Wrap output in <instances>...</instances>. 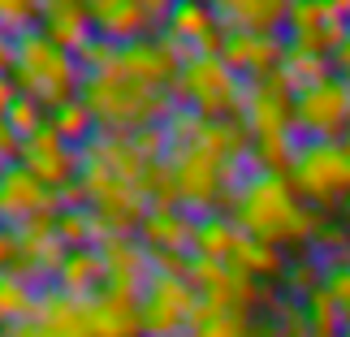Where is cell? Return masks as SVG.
Listing matches in <instances>:
<instances>
[{
    "label": "cell",
    "mask_w": 350,
    "mask_h": 337,
    "mask_svg": "<svg viewBox=\"0 0 350 337\" xmlns=\"http://www.w3.org/2000/svg\"><path fill=\"white\" fill-rule=\"evenodd\" d=\"M230 217L238 229L273 242V247H303V242H316L320 234V208L303 204L294 195V186L286 173H251L247 186L234 195Z\"/></svg>",
    "instance_id": "cell-1"
},
{
    "label": "cell",
    "mask_w": 350,
    "mask_h": 337,
    "mask_svg": "<svg viewBox=\"0 0 350 337\" xmlns=\"http://www.w3.org/2000/svg\"><path fill=\"white\" fill-rule=\"evenodd\" d=\"M9 78L18 83L22 96H35L44 104V113L52 109H65L70 100L83 96V65H78L74 52H65L61 44H52V39L39 31H26L13 39V70Z\"/></svg>",
    "instance_id": "cell-2"
},
{
    "label": "cell",
    "mask_w": 350,
    "mask_h": 337,
    "mask_svg": "<svg viewBox=\"0 0 350 337\" xmlns=\"http://www.w3.org/2000/svg\"><path fill=\"white\" fill-rule=\"evenodd\" d=\"M83 100L96 113L100 130L134 134L139 126H165V117L178 109L169 87H143L121 74H83Z\"/></svg>",
    "instance_id": "cell-3"
},
{
    "label": "cell",
    "mask_w": 350,
    "mask_h": 337,
    "mask_svg": "<svg viewBox=\"0 0 350 337\" xmlns=\"http://www.w3.org/2000/svg\"><path fill=\"white\" fill-rule=\"evenodd\" d=\"M173 100L195 109L204 121H230L242 117L247 100V78H238L221 57H191L173 78Z\"/></svg>",
    "instance_id": "cell-4"
},
{
    "label": "cell",
    "mask_w": 350,
    "mask_h": 337,
    "mask_svg": "<svg viewBox=\"0 0 350 337\" xmlns=\"http://www.w3.org/2000/svg\"><path fill=\"white\" fill-rule=\"evenodd\" d=\"M286 178L294 195L312 208H333L338 199H350V143L303 139Z\"/></svg>",
    "instance_id": "cell-5"
},
{
    "label": "cell",
    "mask_w": 350,
    "mask_h": 337,
    "mask_svg": "<svg viewBox=\"0 0 350 337\" xmlns=\"http://www.w3.org/2000/svg\"><path fill=\"white\" fill-rule=\"evenodd\" d=\"M199 307V290L186 277L152 273V281L139 294L143 337H191V316Z\"/></svg>",
    "instance_id": "cell-6"
},
{
    "label": "cell",
    "mask_w": 350,
    "mask_h": 337,
    "mask_svg": "<svg viewBox=\"0 0 350 337\" xmlns=\"http://www.w3.org/2000/svg\"><path fill=\"white\" fill-rule=\"evenodd\" d=\"M169 165L178 178V204L191 217H212L225 208L221 156H212L204 143H191V147H169Z\"/></svg>",
    "instance_id": "cell-7"
},
{
    "label": "cell",
    "mask_w": 350,
    "mask_h": 337,
    "mask_svg": "<svg viewBox=\"0 0 350 337\" xmlns=\"http://www.w3.org/2000/svg\"><path fill=\"white\" fill-rule=\"evenodd\" d=\"M294 130L299 139L320 143H342L350 130V83L333 74L329 83L307 87L294 96Z\"/></svg>",
    "instance_id": "cell-8"
},
{
    "label": "cell",
    "mask_w": 350,
    "mask_h": 337,
    "mask_svg": "<svg viewBox=\"0 0 350 337\" xmlns=\"http://www.w3.org/2000/svg\"><path fill=\"white\" fill-rule=\"evenodd\" d=\"M96 251H100V260H104V273H109V277H104V286L139 299L143 286H147V281H152V273H156L152 251L139 242V234H109Z\"/></svg>",
    "instance_id": "cell-9"
},
{
    "label": "cell",
    "mask_w": 350,
    "mask_h": 337,
    "mask_svg": "<svg viewBox=\"0 0 350 337\" xmlns=\"http://www.w3.org/2000/svg\"><path fill=\"white\" fill-rule=\"evenodd\" d=\"M44 212L61 217V199H57V191H48L44 182H35L22 165H9L5 173H0V225L18 229L22 221L44 217Z\"/></svg>",
    "instance_id": "cell-10"
},
{
    "label": "cell",
    "mask_w": 350,
    "mask_h": 337,
    "mask_svg": "<svg viewBox=\"0 0 350 337\" xmlns=\"http://www.w3.org/2000/svg\"><path fill=\"white\" fill-rule=\"evenodd\" d=\"M286 57V35H251V31H225L221 61L230 65L238 78H260L281 70Z\"/></svg>",
    "instance_id": "cell-11"
},
{
    "label": "cell",
    "mask_w": 350,
    "mask_h": 337,
    "mask_svg": "<svg viewBox=\"0 0 350 337\" xmlns=\"http://www.w3.org/2000/svg\"><path fill=\"white\" fill-rule=\"evenodd\" d=\"M87 9H91V26H96V35L113 39V44H134V39L160 35L156 22H152L147 0H91Z\"/></svg>",
    "instance_id": "cell-12"
},
{
    "label": "cell",
    "mask_w": 350,
    "mask_h": 337,
    "mask_svg": "<svg viewBox=\"0 0 350 337\" xmlns=\"http://www.w3.org/2000/svg\"><path fill=\"white\" fill-rule=\"evenodd\" d=\"M195 229H199V217H191L186 208H147V217L139 221L134 234L147 251L195 255Z\"/></svg>",
    "instance_id": "cell-13"
},
{
    "label": "cell",
    "mask_w": 350,
    "mask_h": 337,
    "mask_svg": "<svg viewBox=\"0 0 350 337\" xmlns=\"http://www.w3.org/2000/svg\"><path fill=\"white\" fill-rule=\"evenodd\" d=\"M87 325H91V337H143L139 299L104 286L87 299Z\"/></svg>",
    "instance_id": "cell-14"
},
{
    "label": "cell",
    "mask_w": 350,
    "mask_h": 337,
    "mask_svg": "<svg viewBox=\"0 0 350 337\" xmlns=\"http://www.w3.org/2000/svg\"><path fill=\"white\" fill-rule=\"evenodd\" d=\"M39 31H44L52 44H61L65 52H74V57L96 39L91 9L78 5V0H39Z\"/></svg>",
    "instance_id": "cell-15"
},
{
    "label": "cell",
    "mask_w": 350,
    "mask_h": 337,
    "mask_svg": "<svg viewBox=\"0 0 350 337\" xmlns=\"http://www.w3.org/2000/svg\"><path fill=\"white\" fill-rule=\"evenodd\" d=\"M286 5L290 0H221L217 26L225 31H251V35H281L286 31Z\"/></svg>",
    "instance_id": "cell-16"
},
{
    "label": "cell",
    "mask_w": 350,
    "mask_h": 337,
    "mask_svg": "<svg viewBox=\"0 0 350 337\" xmlns=\"http://www.w3.org/2000/svg\"><path fill=\"white\" fill-rule=\"evenodd\" d=\"M35 320L48 329V337H91L87 325V299H70L57 286L39 290V312Z\"/></svg>",
    "instance_id": "cell-17"
},
{
    "label": "cell",
    "mask_w": 350,
    "mask_h": 337,
    "mask_svg": "<svg viewBox=\"0 0 350 337\" xmlns=\"http://www.w3.org/2000/svg\"><path fill=\"white\" fill-rule=\"evenodd\" d=\"M104 260H100V251L96 247H78L70 251V260H65V268L57 273V286L61 294H70V299H91L96 290H104Z\"/></svg>",
    "instance_id": "cell-18"
},
{
    "label": "cell",
    "mask_w": 350,
    "mask_h": 337,
    "mask_svg": "<svg viewBox=\"0 0 350 337\" xmlns=\"http://www.w3.org/2000/svg\"><path fill=\"white\" fill-rule=\"evenodd\" d=\"M234 268H242L247 277L255 281H268V277H286V255H281V247H273V242L255 238L242 229L238 234V247H234Z\"/></svg>",
    "instance_id": "cell-19"
},
{
    "label": "cell",
    "mask_w": 350,
    "mask_h": 337,
    "mask_svg": "<svg viewBox=\"0 0 350 337\" xmlns=\"http://www.w3.org/2000/svg\"><path fill=\"white\" fill-rule=\"evenodd\" d=\"M281 78H286V87L299 96V91L307 87H320V83H329L333 74V57H316V52H303V48H294L290 39H286V57H281Z\"/></svg>",
    "instance_id": "cell-20"
},
{
    "label": "cell",
    "mask_w": 350,
    "mask_h": 337,
    "mask_svg": "<svg viewBox=\"0 0 350 337\" xmlns=\"http://www.w3.org/2000/svg\"><path fill=\"white\" fill-rule=\"evenodd\" d=\"M35 312H39V286L5 268L0 273V333L22 325V320H35Z\"/></svg>",
    "instance_id": "cell-21"
},
{
    "label": "cell",
    "mask_w": 350,
    "mask_h": 337,
    "mask_svg": "<svg viewBox=\"0 0 350 337\" xmlns=\"http://www.w3.org/2000/svg\"><path fill=\"white\" fill-rule=\"evenodd\" d=\"M238 234H242V229L234 225L230 212H212V217H199V229H195V255L230 264V260H234V247H238Z\"/></svg>",
    "instance_id": "cell-22"
},
{
    "label": "cell",
    "mask_w": 350,
    "mask_h": 337,
    "mask_svg": "<svg viewBox=\"0 0 350 337\" xmlns=\"http://www.w3.org/2000/svg\"><path fill=\"white\" fill-rule=\"evenodd\" d=\"M208 31H217V9L212 5H195V0H178L169 9V22H165V35H173L178 44H199Z\"/></svg>",
    "instance_id": "cell-23"
},
{
    "label": "cell",
    "mask_w": 350,
    "mask_h": 337,
    "mask_svg": "<svg viewBox=\"0 0 350 337\" xmlns=\"http://www.w3.org/2000/svg\"><path fill=\"white\" fill-rule=\"evenodd\" d=\"M22 169L31 173L35 182H44L48 191H61V186L78 182V173H83V156H78V147H65V152H52V156H26Z\"/></svg>",
    "instance_id": "cell-24"
},
{
    "label": "cell",
    "mask_w": 350,
    "mask_h": 337,
    "mask_svg": "<svg viewBox=\"0 0 350 337\" xmlns=\"http://www.w3.org/2000/svg\"><path fill=\"white\" fill-rule=\"evenodd\" d=\"M139 191H143V199H147L152 208H182V204H178V178H173L169 156H165V160H147Z\"/></svg>",
    "instance_id": "cell-25"
},
{
    "label": "cell",
    "mask_w": 350,
    "mask_h": 337,
    "mask_svg": "<svg viewBox=\"0 0 350 337\" xmlns=\"http://www.w3.org/2000/svg\"><path fill=\"white\" fill-rule=\"evenodd\" d=\"M52 126H57V134H61V139L70 143V147H83V143L91 139V134L100 130V126H96V113L87 109V100H83V96L70 100L65 109L52 113Z\"/></svg>",
    "instance_id": "cell-26"
},
{
    "label": "cell",
    "mask_w": 350,
    "mask_h": 337,
    "mask_svg": "<svg viewBox=\"0 0 350 337\" xmlns=\"http://www.w3.org/2000/svg\"><path fill=\"white\" fill-rule=\"evenodd\" d=\"M325 286V260L320 255H299V260L286 264V281H281V290L290 294V299H307L312 290Z\"/></svg>",
    "instance_id": "cell-27"
},
{
    "label": "cell",
    "mask_w": 350,
    "mask_h": 337,
    "mask_svg": "<svg viewBox=\"0 0 350 337\" xmlns=\"http://www.w3.org/2000/svg\"><path fill=\"white\" fill-rule=\"evenodd\" d=\"M57 238H61L70 251L96 247V212H91V208H70V212H61V217H57Z\"/></svg>",
    "instance_id": "cell-28"
},
{
    "label": "cell",
    "mask_w": 350,
    "mask_h": 337,
    "mask_svg": "<svg viewBox=\"0 0 350 337\" xmlns=\"http://www.w3.org/2000/svg\"><path fill=\"white\" fill-rule=\"evenodd\" d=\"M303 307H307V316H312V329H316V333H333V337H338V333L346 329V316H342L338 299L329 294V286L312 290V294L303 299Z\"/></svg>",
    "instance_id": "cell-29"
},
{
    "label": "cell",
    "mask_w": 350,
    "mask_h": 337,
    "mask_svg": "<svg viewBox=\"0 0 350 337\" xmlns=\"http://www.w3.org/2000/svg\"><path fill=\"white\" fill-rule=\"evenodd\" d=\"M204 130L208 121L199 117L195 109H186V104H178L169 117H165V134H169V147H191V143H204Z\"/></svg>",
    "instance_id": "cell-30"
},
{
    "label": "cell",
    "mask_w": 350,
    "mask_h": 337,
    "mask_svg": "<svg viewBox=\"0 0 350 337\" xmlns=\"http://www.w3.org/2000/svg\"><path fill=\"white\" fill-rule=\"evenodd\" d=\"M329 22V0H290L286 5V35H303Z\"/></svg>",
    "instance_id": "cell-31"
},
{
    "label": "cell",
    "mask_w": 350,
    "mask_h": 337,
    "mask_svg": "<svg viewBox=\"0 0 350 337\" xmlns=\"http://www.w3.org/2000/svg\"><path fill=\"white\" fill-rule=\"evenodd\" d=\"M39 26V0H0V31L5 35H26Z\"/></svg>",
    "instance_id": "cell-32"
},
{
    "label": "cell",
    "mask_w": 350,
    "mask_h": 337,
    "mask_svg": "<svg viewBox=\"0 0 350 337\" xmlns=\"http://www.w3.org/2000/svg\"><path fill=\"white\" fill-rule=\"evenodd\" d=\"M44 121H48V113H44V104H39L35 96H18V104L5 113V126L18 134V139H31Z\"/></svg>",
    "instance_id": "cell-33"
},
{
    "label": "cell",
    "mask_w": 350,
    "mask_h": 337,
    "mask_svg": "<svg viewBox=\"0 0 350 337\" xmlns=\"http://www.w3.org/2000/svg\"><path fill=\"white\" fill-rule=\"evenodd\" d=\"M273 320H277V333L281 337H312L316 333L312 329V316H307V307H303V299H290V294L277 303Z\"/></svg>",
    "instance_id": "cell-34"
},
{
    "label": "cell",
    "mask_w": 350,
    "mask_h": 337,
    "mask_svg": "<svg viewBox=\"0 0 350 337\" xmlns=\"http://www.w3.org/2000/svg\"><path fill=\"white\" fill-rule=\"evenodd\" d=\"M117 52H121V44H113V39L96 35L83 52H78V65H83V74H109V70H113V61H117Z\"/></svg>",
    "instance_id": "cell-35"
},
{
    "label": "cell",
    "mask_w": 350,
    "mask_h": 337,
    "mask_svg": "<svg viewBox=\"0 0 350 337\" xmlns=\"http://www.w3.org/2000/svg\"><path fill=\"white\" fill-rule=\"evenodd\" d=\"M130 143H134V152H139L143 160H165L169 156V134L165 126H139L130 134Z\"/></svg>",
    "instance_id": "cell-36"
},
{
    "label": "cell",
    "mask_w": 350,
    "mask_h": 337,
    "mask_svg": "<svg viewBox=\"0 0 350 337\" xmlns=\"http://www.w3.org/2000/svg\"><path fill=\"white\" fill-rule=\"evenodd\" d=\"M13 260H18V234L9 225H0V273L13 268Z\"/></svg>",
    "instance_id": "cell-37"
},
{
    "label": "cell",
    "mask_w": 350,
    "mask_h": 337,
    "mask_svg": "<svg viewBox=\"0 0 350 337\" xmlns=\"http://www.w3.org/2000/svg\"><path fill=\"white\" fill-rule=\"evenodd\" d=\"M61 199V212H70V208H87V191H83V182H70V186H61L57 191Z\"/></svg>",
    "instance_id": "cell-38"
},
{
    "label": "cell",
    "mask_w": 350,
    "mask_h": 337,
    "mask_svg": "<svg viewBox=\"0 0 350 337\" xmlns=\"http://www.w3.org/2000/svg\"><path fill=\"white\" fill-rule=\"evenodd\" d=\"M18 96H22V91H18V83H13L9 74H0V117H5V113L13 109V104H18Z\"/></svg>",
    "instance_id": "cell-39"
},
{
    "label": "cell",
    "mask_w": 350,
    "mask_h": 337,
    "mask_svg": "<svg viewBox=\"0 0 350 337\" xmlns=\"http://www.w3.org/2000/svg\"><path fill=\"white\" fill-rule=\"evenodd\" d=\"M0 337H48V329L39 325V320H22V325H13V329H5Z\"/></svg>",
    "instance_id": "cell-40"
},
{
    "label": "cell",
    "mask_w": 350,
    "mask_h": 337,
    "mask_svg": "<svg viewBox=\"0 0 350 337\" xmlns=\"http://www.w3.org/2000/svg\"><path fill=\"white\" fill-rule=\"evenodd\" d=\"M13 70V35L0 31V74H9Z\"/></svg>",
    "instance_id": "cell-41"
},
{
    "label": "cell",
    "mask_w": 350,
    "mask_h": 337,
    "mask_svg": "<svg viewBox=\"0 0 350 337\" xmlns=\"http://www.w3.org/2000/svg\"><path fill=\"white\" fill-rule=\"evenodd\" d=\"M333 70H338V78H346V83H350V39L342 44L338 57H333Z\"/></svg>",
    "instance_id": "cell-42"
},
{
    "label": "cell",
    "mask_w": 350,
    "mask_h": 337,
    "mask_svg": "<svg viewBox=\"0 0 350 337\" xmlns=\"http://www.w3.org/2000/svg\"><path fill=\"white\" fill-rule=\"evenodd\" d=\"M342 225H350V199L342 204Z\"/></svg>",
    "instance_id": "cell-43"
},
{
    "label": "cell",
    "mask_w": 350,
    "mask_h": 337,
    "mask_svg": "<svg viewBox=\"0 0 350 337\" xmlns=\"http://www.w3.org/2000/svg\"><path fill=\"white\" fill-rule=\"evenodd\" d=\"M312 337H333V333H312ZM338 337H342V333H338Z\"/></svg>",
    "instance_id": "cell-44"
},
{
    "label": "cell",
    "mask_w": 350,
    "mask_h": 337,
    "mask_svg": "<svg viewBox=\"0 0 350 337\" xmlns=\"http://www.w3.org/2000/svg\"><path fill=\"white\" fill-rule=\"evenodd\" d=\"M342 337H350V325H346V329H342Z\"/></svg>",
    "instance_id": "cell-45"
},
{
    "label": "cell",
    "mask_w": 350,
    "mask_h": 337,
    "mask_svg": "<svg viewBox=\"0 0 350 337\" xmlns=\"http://www.w3.org/2000/svg\"><path fill=\"white\" fill-rule=\"evenodd\" d=\"M346 143H350V130H346Z\"/></svg>",
    "instance_id": "cell-46"
}]
</instances>
